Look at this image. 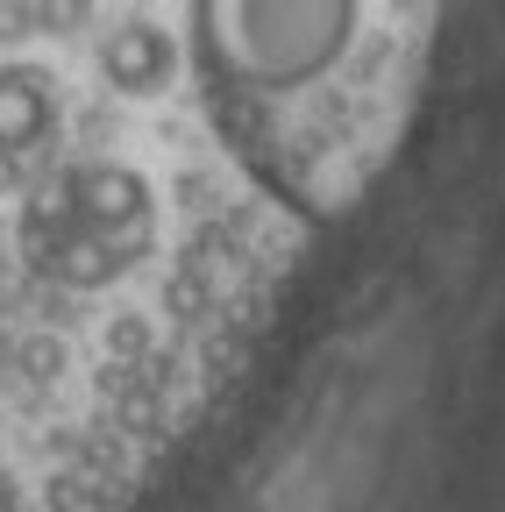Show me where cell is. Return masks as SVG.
<instances>
[{
    "label": "cell",
    "mask_w": 505,
    "mask_h": 512,
    "mask_svg": "<svg viewBox=\"0 0 505 512\" xmlns=\"http://www.w3.org/2000/svg\"><path fill=\"white\" fill-rule=\"evenodd\" d=\"M93 72L114 100H157L178 79V36L157 15H114L93 36Z\"/></svg>",
    "instance_id": "6da1fadb"
},
{
    "label": "cell",
    "mask_w": 505,
    "mask_h": 512,
    "mask_svg": "<svg viewBox=\"0 0 505 512\" xmlns=\"http://www.w3.org/2000/svg\"><path fill=\"white\" fill-rule=\"evenodd\" d=\"M15 335H22V328H8V320H0V384L15 377Z\"/></svg>",
    "instance_id": "7a4b0ae2"
}]
</instances>
